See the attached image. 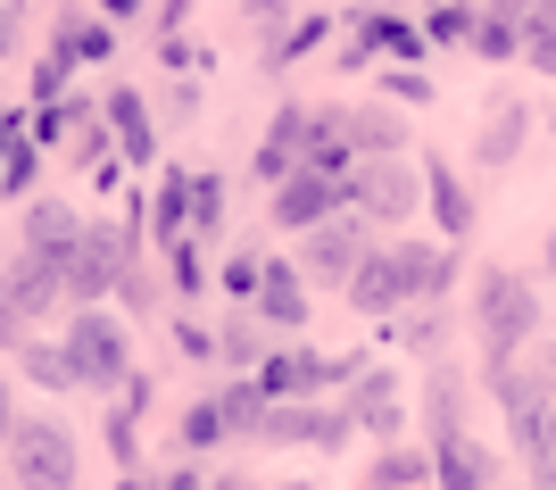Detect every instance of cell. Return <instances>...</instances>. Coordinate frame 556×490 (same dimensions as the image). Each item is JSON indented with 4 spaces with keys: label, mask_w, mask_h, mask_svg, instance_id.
<instances>
[{
    "label": "cell",
    "mask_w": 556,
    "mask_h": 490,
    "mask_svg": "<svg viewBox=\"0 0 556 490\" xmlns=\"http://www.w3.org/2000/svg\"><path fill=\"white\" fill-rule=\"evenodd\" d=\"M473 341H482V366H507L515 350H532L540 341L532 275H515V266H482L473 275Z\"/></svg>",
    "instance_id": "1"
},
{
    "label": "cell",
    "mask_w": 556,
    "mask_h": 490,
    "mask_svg": "<svg viewBox=\"0 0 556 490\" xmlns=\"http://www.w3.org/2000/svg\"><path fill=\"white\" fill-rule=\"evenodd\" d=\"M59 350L75 366V391H125L134 382V350H125V325H116L109 307H84Z\"/></svg>",
    "instance_id": "2"
},
{
    "label": "cell",
    "mask_w": 556,
    "mask_h": 490,
    "mask_svg": "<svg viewBox=\"0 0 556 490\" xmlns=\"http://www.w3.org/2000/svg\"><path fill=\"white\" fill-rule=\"evenodd\" d=\"M9 474L17 490H75V432L59 416H25L9 432Z\"/></svg>",
    "instance_id": "3"
},
{
    "label": "cell",
    "mask_w": 556,
    "mask_h": 490,
    "mask_svg": "<svg viewBox=\"0 0 556 490\" xmlns=\"http://www.w3.org/2000/svg\"><path fill=\"white\" fill-rule=\"evenodd\" d=\"M349 209L366 216V225H407V216L424 209V166L407 159H357V175H349Z\"/></svg>",
    "instance_id": "4"
},
{
    "label": "cell",
    "mask_w": 556,
    "mask_h": 490,
    "mask_svg": "<svg viewBox=\"0 0 556 490\" xmlns=\"http://www.w3.org/2000/svg\"><path fill=\"white\" fill-rule=\"evenodd\" d=\"M366 250H374V225L357 209H341L332 225H316V234H300V275H307V291L316 282H332V291H349V275L366 266Z\"/></svg>",
    "instance_id": "5"
},
{
    "label": "cell",
    "mask_w": 556,
    "mask_h": 490,
    "mask_svg": "<svg viewBox=\"0 0 556 490\" xmlns=\"http://www.w3.org/2000/svg\"><path fill=\"white\" fill-rule=\"evenodd\" d=\"M266 209H275L282 234H316V225H332V216L349 209V191L332 184V175H307V166H291V175L275 184V200H266Z\"/></svg>",
    "instance_id": "6"
},
{
    "label": "cell",
    "mask_w": 556,
    "mask_h": 490,
    "mask_svg": "<svg viewBox=\"0 0 556 490\" xmlns=\"http://www.w3.org/2000/svg\"><path fill=\"white\" fill-rule=\"evenodd\" d=\"M84 234H92V225H84L67 200H34V209H25V257H34V266H59V275H67Z\"/></svg>",
    "instance_id": "7"
},
{
    "label": "cell",
    "mask_w": 556,
    "mask_h": 490,
    "mask_svg": "<svg viewBox=\"0 0 556 490\" xmlns=\"http://www.w3.org/2000/svg\"><path fill=\"white\" fill-rule=\"evenodd\" d=\"M391 257H399V282H407V307H441L465 266L448 241H391Z\"/></svg>",
    "instance_id": "8"
},
{
    "label": "cell",
    "mask_w": 556,
    "mask_h": 490,
    "mask_svg": "<svg viewBox=\"0 0 556 490\" xmlns=\"http://www.w3.org/2000/svg\"><path fill=\"white\" fill-rule=\"evenodd\" d=\"M482 391L498 399V416H507L515 449H523V441L540 432V416H548V391H540V374H532V366H515V357H507V366H482Z\"/></svg>",
    "instance_id": "9"
},
{
    "label": "cell",
    "mask_w": 556,
    "mask_h": 490,
    "mask_svg": "<svg viewBox=\"0 0 556 490\" xmlns=\"http://www.w3.org/2000/svg\"><path fill=\"white\" fill-rule=\"evenodd\" d=\"M532 100L515 92H490L482 100V125H473V166H515V150H523V134H532Z\"/></svg>",
    "instance_id": "10"
},
{
    "label": "cell",
    "mask_w": 556,
    "mask_h": 490,
    "mask_svg": "<svg viewBox=\"0 0 556 490\" xmlns=\"http://www.w3.org/2000/svg\"><path fill=\"white\" fill-rule=\"evenodd\" d=\"M109 291H125V241L84 234V250H75V266H67V300L75 307H109Z\"/></svg>",
    "instance_id": "11"
},
{
    "label": "cell",
    "mask_w": 556,
    "mask_h": 490,
    "mask_svg": "<svg viewBox=\"0 0 556 490\" xmlns=\"http://www.w3.org/2000/svg\"><path fill=\"white\" fill-rule=\"evenodd\" d=\"M250 316H257L266 332H300V325H307V275H300V257H266Z\"/></svg>",
    "instance_id": "12"
},
{
    "label": "cell",
    "mask_w": 556,
    "mask_h": 490,
    "mask_svg": "<svg viewBox=\"0 0 556 490\" xmlns=\"http://www.w3.org/2000/svg\"><path fill=\"white\" fill-rule=\"evenodd\" d=\"M300 166H307V175H332V184H349V175H357V141H349V109H307Z\"/></svg>",
    "instance_id": "13"
},
{
    "label": "cell",
    "mask_w": 556,
    "mask_h": 490,
    "mask_svg": "<svg viewBox=\"0 0 556 490\" xmlns=\"http://www.w3.org/2000/svg\"><path fill=\"white\" fill-rule=\"evenodd\" d=\"M349 307L374 316V325H399V316H407V282H399V257L391 250H366V266L349 275Z\"/></svg>",
    "instance_id": "14"
},
{
    "label": "cell",
    "mask_w": 556,
    "mask_h": 490,
    "mask_svg": "<svg viewBox=\"0 0 556 490\" xmlns=\"http://www.w3.org/2000/svg\"><path fill=\"white\" fill-rule=\"evenodd\" d=\"M424 200H432V225H441L448 250H465V234H473V191H465V175L432 150L424 159Z\"/></svg>",
    "instance_id": "15"
},
{
    "label": "cell",
    "mask_w": 556,
    "mask_h": 490,
    "mask_svg": "<svg viewBox=\"0 0 556 490\" xmlns=\"http://www.w3.org/2000/svg\"><path fill=\"white\" fill-rule=\"evenodd\" d=\"M257 441H307V449H341V441H349V416H341V407H316V399H300V407H266Z\"/></svg>",
    "instance_id": "16"
},
{
    "label": "cell",
    "mask_w": 556,
    "mask_h": 490,
    "mask_svg": "<svg viewBox=\"0 0 556 490\" xmlns=\"http://www.w3.org/2000/svg\"><path fill=\"white\" fill-rule=\"evenodd\" d=\"M490 482H498V449H482L473 432L432 449V490H490Z\"/></svg>",
    "instance_id": "17"
},
{
    "label": "cell",
    "mask_w": 556,
    "mask_h": 490,
    "mask_svg": "<svg viewBox=\"0 0 556 490\" xmlns=\"http://www.w3.org/2000/svg\"><path fill=\"white\" fill-rule=\"evenodd\" d=\"M349 424H366L374 441H391L399 432V374H382V366H366L357 382H349V407H341Z\"/></svg>",
    "instance_id": "18"
},
{
    "label": "cell",
    "mask_w": 556,
    "mask_h": 490,
    "mask_svg": "<svg viewBox=\"0 0 556 490\" xmlns=\"http://www.w3.org/2000/svg\"><path fill=\"white\" fill-rule=\"evenodd\" d=\"M109 134H116V159L125 166L159 159V125H150V100L141 92H109Z\"/></svg>",
    "instance_id": "19"
},
{
    "label": "cell",
    "mask_w": 556,
    "mask_h": 490,
    "mask_svg": "<svg viewBox=\"0 0 556 490\" xmlns=\"http://www.w3.org/2000/svg\"><path fill=\"white\" fill-rule=\"evenodd\" d=\"M300 141H307V109L291 100V109H275L266 141H257V184H282V175L300 166Z\"/></svg>",
    "instance_id": "20"
},
{
    "label": "cell",
    "mask_w": 556,
    "mask_h": 490,
    "mask_svg": "<svg viewBox=\"0 0 556 490\" xmlns=\"http://www.w3.org/2000/svg\"><path fill=\"white\" fill-rule=\"evenodd\" d=\"M465 432V391H457V374L432 366V382H424V449H441Z\"/></svg>",
    "instance_id": "21"
},
{
    "label": "cell",
    "mask_w": 556,
    "mask_h": 490,
    "mask_svg": "<svg viewBox=\"0 0 556 490\" xmlns=\"http://www.w3.org/2000/svg\"><path fill=\"white\" fill-rule=\"evenodd\" d=\"M0 282H9V300H17V316H42V307L67 300V275L59 266H34V257H17V266H0Z\"/></svg>",
    "instance_id": "22"
},
{
    "label": "cell",
    "mask_w": 556,
    "mask_h": 490,
    "mask_svg": "<svg viewBox=\"0 0 556 490\" xmlns=\"http://www.w3.org/2000/svg\"><path fill=\"white\" fill-rule=\"evenodd\" d=\"M266 350H275V341H266V325H257L250 307H232L225 332H216V357H225L232 374H257V366H266Z\"/></svg>",
    "instance_id": "23"
},
{
    "label": "cell",
    "mask_w": 556,
    "mask_h": 490,
    "mask_svg": "<svg viewBox=\"0 0 556 490\" xmlns=\"http://www.w3.org/2000/svg\"><path fill=\"white\" fill-rule=\"evenodd\" d=\"M349 141H357V159H399L407 150V125L391 109H349Z\"/></svg>",
    "instance_id": "24"
},
{
    "label": "cell",
    "mask_w": 556,
    "mask_h": 490,
    "mask_svg": "<svg viewBox=\"0 0 556 490\" xmlns=\"http://www.w3.org/2000/svg\"><path fill=\"white\" fill-rule=\"evenodd\" d=\"M391 341H399V350H416V357H432V366H441V350H448V307H407V316L391 325Z\"/></svg>",
    "instance_id": "25"
},
{
    "label": "cell",
    "mask_w": 556,
    "mask_h": 490,
    "mask_svg": "<svg viewBox=\"0 0 556 490\" xmlns=\"http://www.w3.org/2000/svg\"><path fill=\"white\" fill-rule=\"evenodd\" d=\"M416 482H432V449H382L366 466V490H416Z\"/></svg>",
    "instance_id": "26"
},
{
    "label": "cell",
    "mask_w": 556,
    "mask_h": 490,
    "mask_svg": "<svg viewBox=\"0 0 556 490\" xmlns=\"http://www.w3.org/2000/svg\"><path fill=\"white\" fill-rule=\"evenodd\" d=\"M109 50H116L109 17H84V9H67V17H59V59H109Z\"/></svg>",
    "instance_id": "27"
},
{
    "label": "cell",
    "mask_w": 556,
    "mask_h": 490,
    "mask_svg": "<svg viewBox=\"0 0 556 490\" xmlns=\"http://www.w3.org/2000/svg\"><path fill=\"white\" fill-rule=\"evenodd\" d=\"M473 59H490V67L523 59V17H498V9H482V25H473Z\"/></svg>",
    "instance_id": "28"
},
{
    "label": "cell",
    "mask_w": 556,
    "mask_h": 490,
    "mask_svg": "<svg viewBox=\"0 0 556 490\" xmlns=\"http://www.w3.org/2000/svg\"><path fill=\"white\" fill-rule=\"evenodd\" d=\"M473 25H482V9H465V0H432V17H424V42H441V50H473Z\"/></svg>",
    "instance_id": "29"
},
{
    "label": "cell",
    "mask_w": 556,
    "mask_h": 490,
    "mask_svg": "<svg viewBox=\"0 0 556 490\" xmlns=\"http://www.w3.org/2000/svg\"><path fill=\"white\" fill-rule=\"evenodd\" d=\"M150 225H159V241H184V234H191V175H166V184H159Z\"/></svg>",
    "instance_id": "30"
},
{
    "label": "cell",
    "mask_w": 556,
    "mask_h": 490,
    "mask_svg": "<svg viewBox=\"0 0 556 490\" xmlns=\"http://www.w3.org/2000/svg\"><path fill=\"white\" fill-rule=\"evenodd\" d=\"M216 407H225V424H232V432H257V424H266V391H257V374L225 382V391H216Z\"/></svg>",
    "instance_id": "31"
},
{
    "label": "cell",
    "mask_w": 556,
    "mask_h": 490,
    "mask_svg": "<svg viewBox=\"0 0 556 490\" xmlns=\"http://www.w3.org/2000/svg\"><path fill=\"white\" fill-rule=\"evenodd\" d=\"M523 67L556 75V0H540L532 17H523Z\"/></svg>",
    "instance_id": "32"
},
{
    "label": "cell",
    "mask_w": 556,
    "mask_h": 490,
    "mask_svg": "<svg viewBox=\"0 0 556 490\" xmlns=\"http://www.w3.org/2000/svg\"><path fill=\"white\" fill-rule=\"evenodd\" d=\"M216 225H225V175L200 166L191 175V234H216Z\"/></svg>",
    "instance_id": "33"
},
{
    "label": "cell",
    "mask_w": 556,
    "mask_h": 490,
    "mask_svg": "<svg viewBox=\"0 0 556 490\" xmlns=\"http://www.w3.org/2000/svg\"><path fill=\"white\" fill-rule=\"evenodd\" d=\"M325 34H332V17H300V25H291V34H275V50H266V67H291V59H307V50H316V42H325Z\"/></svg>",
    "instance_id": "34"
},
{
    "label": "cell",
    "mask_w": 556,
    "mask_h": 490,
    "mask_svg": "<svg viewBox=\"0 0 556 490\" xmlns=\"http://www.w3.org/2000/svg\"><path fill=\"white\" fill-rule=\"evenodd\" d=\"M257 275H266V257H250V250H232L225 266H216V282H225V300H232V307H250V300H257Z\"/></svg>",
    "instance_id": "35"
},
{
    "label": "cell",
    "mask_w": 556,
    "mask_h": 490,
    "mask_svg": "<svg viewBox=\"0 0 556 490\" xmlns=\"http://www.w3.org/2000/svg\"><path fill=\"white\" fill-rule=\"evenodd\" d=\"M374 84H382L399 109H432V75H424V67H382Z\"/></svg>",
    "instance_id": "36"
},
{
    "label": "cell",
    "mask_w": 556,
    "mask_h": 490,
    "mask_svg": "<svg viewBox=\"0 0 556 490\" xmlns=\"http://www.w3.org/2000/svg\"><path fill=\"white\" fill-rule=\"evenodd\" d=\"M25 374H34V382H50V391H75L67 350H50V341H25Z\"/></svg>",
    "instance_id": "37"
},
{
    "label": "cell",
    "mask_w": 556,
    "mask_h": 490,
    "mask_svg": "<svg viewBox=\"0 0 556 490\" xmlns=\"http://www.w3.org/2000/svg\"><path fill=\"white\" fill-rule=\"evenodd\" d=\"M225 432H232V424H225V407H216V399H200V407L184 416V449H216Z\"/></svg>",
    "instance_id": "38"
},
{
    "label": "cell",
    "mask_w": 556,
    "mask_h": 490,
    "mask_svg": "<svg viewBox=\"0 0 556 490\" xmlns=\"http://www.w3.org/2000/svg\"><path fill=\"white\" fill-rule=\"evenodd\" d=\"M34 166H42V150H34V141H9V159H0V191H25V184H34Z\"/></svg>",
    "instance_id": "39"
},
{
    "label": "cell",
    "mask_w": 556,
    "mask_h": 490,
    "mask_svg": "<svg viewBox=\"0 0 556 490\" xmlns=\"http://www.w3.org/2000/svg\"><path fill=\"white\" fill-rule=\"evenodd\" d=\"M166 266H175V282H184V291H200V234L166 241Z\"/></svg>",
    "instance_id": "40"
},
{
    "label": "cell",
    "mask_w": 556,
    "mask_h": 490,
    "mask_svg": "<svg viewBox=\"0 0 556 490\" xmlns=\"http://www.w3.org/2000/svg\"><path fill=\"white\" fill-rule=\"evenodd\" d=\"M34 332H25V316H17V300H9V282H0V350H25Z\"/></svg>",
    "instance_id": "41"
},
{
    "label": "cell",
    "mask_w": 556,
    "mask_h": 490,
    "mask_svg": "<svg viewBox=\"0 0 556 490\" xmlns=\"http://www.w3.org/2000/svg\"><path fill=\"white\" fill-rule=\"evenodd\" d=\"M532 374H540V391L556 399V332H540V341H532Z\"/></svg>",
    "instance_id": "42"
},
{
    "label": "cell",
    "mask_w": 556,
    "mask_h": 490,
    "mask_svg": "<svg viewBox=\"0 0 556 490\" xmlns=\"http://www.w3.org/2000/svg\"><path fill=\"white\" fill-rule=\"evenodd\" d=\"M59 84H67V59H59V50H50L42 67H34V92H42V100H50V92H59Z\"/></svg>",
    "instance_id": "43"
},
{
    "label": "cell",
    "mask_w": 556,
    "mask_h": 490,
    "mask_svg": "<svg viewBox=\"0 0 556 490\" xmlns=\"http://www.w3.org/2000/svg\"><path fill=\"white\" fill-rule=\"evenodd\" d=\"M159 490H208V474H191V466H184V474H166Z\"/></svg>",
    "instance_id": "44"
},
{
    "label": "cell",
    "mask_w": 556,
    "mask_h": 490,
    "mask_svg": "<svg viewBox=\"0 0 556 490\" xmlns=\"http://www.w3.org/2000/svg\"><path fill=\"white\" fill-rule=\"evenodd\" d=\"M9 42H17V9L0 0V59H9Z\"/></svg>",
    "instance_id": "45"
},
{
    "label": "cell",
    "mask_w": 556,
    "mask_h": 490,
    "mask_svg": "<svg viewBox=\"0 0 556 490\" xmlns=\"http://www.w3.org/2000/svg\"><path fill=\"white\" fill-rule=\"evenodd\" d=\"M482 9H498V17H532L540 0H482Z\"/></svg>",
    "instance_id": "46"
},
{
    "label": "cell",
    "mask_w": 556,
    "mask_h": 490,
    "mask_svg": "<svg viewBox=\"0 0 556 490\" xmlns=\"http://www.w3.org/2000/svg\"><path fill=\"white\" fill-rule=\"evenodd\" d=\"M9 432H17V416H9V382H0V457H9Z\"/></svg>",
    "instance_id": "47"
},
{
    "label": "cell",
    "mask_w": 556,
    "mask_h": 490,
    "mask_svg": "<svg viewBox=\"0 0 556 490\" xmlns=\"http://www.w3.org/2000/svg\"><path fill=\"white\" fill-rule=\"evenodd\" d=\"M540 275L556 282V225H548V241H540Z\"/></svg>",
    "instance_id": "48"
},
{
    "label": "cell",
    "mask_w": 556,
    "mask_h": 490,
    "mask_svg": "<svg viewBox=\"0 0 556 490\" xmlns=\"http://www.w3.org/2000/svg\"><path fill=\"white\" fill-rule=\"evenodd\" d=\"M141 0H100V17H134Z\"/></svg>",
    "instance_id": "49"
},
{
    "label": "cell",
    "mask_w": 556,
    "mask_h": 490,
    "mask_svg": "<svg viewBox=\"0 0 556 490\" xmlns=\"http://www.w3.org/2000/svg\"><path fill=\"white\" fill-rule=\"evenodd\" d=\"M548 125H556V117H548Z\"/></svg>",
    "instance_id": "50"
}]
</instances>
